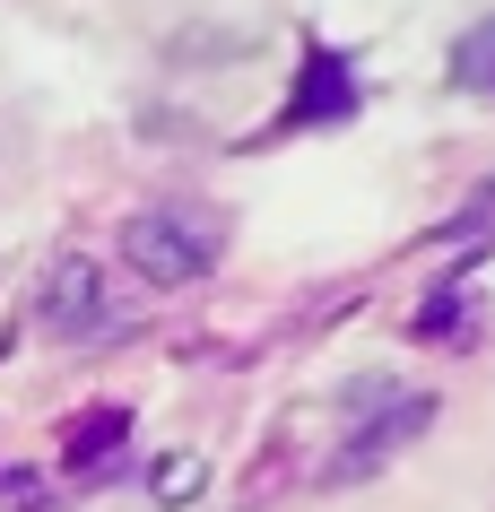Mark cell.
I'll list each match as a JSON object with an SVG mask.
<instances>
[{"instance_id": "3957f363", "label": "cell", "mask_w": 495, "mask_h": 512, "mask_svg": "<svg viewBox=\"0 0 495 512\" xmlns=\"http://www.w3.org/2000/svg\"><path fill=\"white\" fill-rule=\"evenodd\" d=\"M200 478H209V469H200L192 452H183V460H157V504H192Z\"/></svg>"}, {"instance_id": "277c9868", "label": "cell", "mask_w": 495, "mask_h": 512, "mask_svg": "<svg viewBox=\"0 0 495 512\" xmlns=\"http://www.w3.org/2000/svg\"><path fill=\"white\" fill-rule=\"evenodd\" d=\"M113 443H122V417H113V408H105V417H87V434H79V443H70V452H113Z\"/></svg>"}, {"instance_id": "6da1fadb", "label": "cell", "mask_w": 495, "mask_h": 512, "mask_svg": "<svg viewBox=\"0 0 495 512\" xmlns=\"http://www.w3.org/2000/svg\"><path fill=\"white\" fill-rule=\"evenodd\" d=\"M122 252H131V270L148 278V287H192V278L218 270L226 226L209 209H139L131 226H122Z\"/></svg>"}, {"instance_id": "7a4b0ae2", "label": "cell", "mask_w": 495, "mask_h": 512, "mask_svg": "<svg viewBox=\"0 0 495 512\" xmlns=\"http://www.w3.org/2000/svg\"><path fill=\"white\" fill-rule=\"evenodd\" d=\"M452 87H469V96H495V18H478V27L452 44Z\"/></svg>"}]
</instances>
